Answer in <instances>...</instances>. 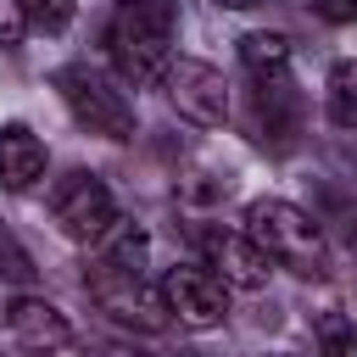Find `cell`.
Wrapping results in <instances>:
<instances>
[{
  "label": "cell",
  "mask_w": 357,
  "mask_h": 357,
  "mask_svg": "<svg viewBox=\"0 0 357 357\" xmlns=\"http://www.w3.org/2000/svg\"><path fill=\"white\" fill-rule=\"evenodd\" d=\"M324 22H357V0H307Z\"/></svg>",
  "instance_id": "ac0fdd59"
},
{
  "label": "cell",
  "mask_w": 357,
  "mask_h": 357,
  "mask_svg": "<svg viewBox=\"0 0 357 357\" xmlns=\"http://www.w3.org/2000/svg\"><path fill=\"white\" fill-rule=\"evenodd\" d=\"M251 134L268 151H290L301 134V95L290 84V73H268L251 89Z\"/></svg>",
  "instance_id": "ba28073f"
},
{
  "label": "cell",
  "mask_w": 357,
  "mask_h": 357,
  "mask_svg": "<svg viewBox=\"0 0 357 357\" xmlns=\"http://www.w3.org/2000/svg\"><path fill=\"white\" fill-rule=\"evenodd\" d=\"M84 357H145V351H134V346H84Z\"/></svg>",
  "instance_id": "d6986e66"
},
{
  "label": "cell",
  "mask_w": 357,
  "mask_h": 357,
  "mask_svg": "<svg viewBox=\"0 0 357 357\" xmlns=\"http://www.w3.org/2000/svg\"><path fill=\"white\" fill-rule=\"evenodd\" d=\"M6 329H11V340H17L22 351H33V357H50V351H61V346L73 340L67 312H61L56 301H45V296H17V301L6 307Z\"/></svg>",
  "instance_id": "30bf717a"
},
{
  "label": "cell",
  "mask_w": 357,
  "mask_h": 357,
  "mask_svg": "<svg viewBox=\"0 0 357 357\" xmlns=\"http://www.w3.org/2000/svg\"><path fill=\"white\" fill-rule=\"evenodd\" d=\"M240 61H245V73H251V78L290 73V39H284V33L257 28V33H245V39H240Z\"/></svg>",
  "instance_id": "7c38bea8"
},
{
  "label": "cell",
  "mask_w": 357,
  "mask_h": 357,
  "mask_svg": "<svg viewBox=\"0 0 357 357\" xmlns=\"http://www.w3.org/2000/svg\"><path fill=\"white\" fill-rule=\"evenodd\" d=\"M173 28L178 6L173 0H123L106 22V56L123 73V84H156L173 67Z\"/></svg>",
  "instance_id": "6da1fadb"
},
{
  "label": "cell",
  "mask_w": 357,
  "mask_h": 357,
  "mask_svg": "<svg viewBox=\"0 0 357 357\" xmlns=\"http://www.w3.org/2000/svg\"><path fill=\"white\" fill-rule=\"evenodd\" d=\"M84 290H89V301L100 307V312H112L117 324H134V329H167V301H162V290L139 273V268H117V262H89V273H84Z\"/></svg>",
  "instance_id": "3957f363"
},
{
  "label": "cell",
  "mask_w": 357,
  "mask_h": 357,
  "mask_svg": "<svg viewBox=\"0 0 357 357\" xmlns=\"http://www.w3.org/2000/svg\"><path fill=\"white\" fill-rule=\"evenodd\" d=\"M312 335H318V351L324 357H357V324L346 312H324L312 324Z\"/></svg>",
  "instance_id": "5bb4252c"
},
{
  "label": "cell",
  "mask_w": 357,
  "mask_h": 357,
  "mask_svg": "<svg viewBox=\"0 0 357 357\" xmlns=\"http://www.w3.org/2000/svg\"><path fill=\"white\" fill-rule=\"evenodd\" d=\"M329 117L340 128H357V56L329 67Z\"/></svg>",
  "instance_id": "4fadbf2b"
},
{
  "label": "cell",
  "mask_w": 357,
  "mask_h": 357,
  "mask_svg": "<svg viewBox=\"0 0 357 357\" xmlns=\"http://www.w3.org/2000/svg\"><path fill=\"white\" fill-rule=\"evenodd\" d=\"M201 257L234 290H262L268 284V257L251 245V234H234V229H218L212 223V229H201Z\"/></svg>",
  "instance_id": "9c48e42d"
},
{
  "label": "cell",
  "mask_w": 357,
  "mask_h": 357,
  "mask_svg": "<svg viewBox=\"0 0 357 357\" xmlns=\"http://www.w3.org/2000/svg\"><path fill=\"white\" fill-rule=\"evenodd\" d=\"M167 100L195 128H218L229 117V84H223V73L212 61H195V56H178L167 67Z\"/></svg>",
  "instance_id": "8992f818"
},
{
  "label": "cell",
  "mask_w": 357,
  "mask_h": 357,
  "mask_svg": "<svg viewBox=\"0 0 357 357\" xmlns=\"http://www.w3.org/2000/svg\"><path fill=\"white\" fill-rule=\"evenodd\" d=\"M56 89H61L67 112H73L89 134H106V139H128V134H134V106H128V95L112 89L95 67H84V61L61 67V73H56Z\"/></svg>",
  "instance_id": "277c9868"
},
{
  "label": "cell",
  "mask_w": 357,
  "mask_h": 357,
  "mask_svg": "<svg viewBox=\"0 0 357 357\" xmlns=\"http://www.w3.org/2000/svg\"><path fill=\"white\" fill-rule=\"evenodd\" d=\"M22 6V17L33 22V28H45V33H61L67 22H73V0H17Z\"/></svg>",
  "instance_id": "9a60e30c"
},
{
  "label": "cell",
  "mask_w": 357,
  "mask_h": 357,
  "mask_svg": "<svg viewBox=\"0 0 357 357\" xmlns=\"http://www.w3.org/2000/svg\"><path fill=\"white\" fill-rule=\"evenodd\" d=\"M218 6H229V11H245V6H257V0H218Z\"/></svg>",
  "instance_id": "ffe728a7"
},
{
  "label": "cell",
  "mask_w": 357,
  "mask_h": 357,
  "mask_svg": "<svg viewBox=\"0 0 357 357\" xmlns=\"http://www.w3.org/2000/svg\"><path fill=\"white\" fill-rule=\"evenodd\" d=\"M0 279L6 284H28L33 279V262H28V251L17 245V234L0 223Z\"/></svg>",
  "instance_id": "2e32d148"
},
{
  "label": "cell",
  "mask_w": 357,
  "mask_h": 357,
  "mask_svg": "<svg viewBox=\"0 0 357 357\" xmlns=\"http://www.w3.org/2000/svg\"><path fill=\"white\" fill-rule=\"evenodd\" d=\"M50 218L67 240H106L117 229V201L112 190L95 178V173H67L56 190H50Z\"/></svg>",
  "instance_id": "5b68a950"
},
{
  "label": "cell",
  "mask_w": 357,
  "mask_h": 357,
  "mask_svg": "<svg viewBox=\"0 0 357 357\" xmlns=\"http://www.w3.org/2000/svg\"><path fill=\"white\" fill-rule=\"evenodd\" d=\"M45 173V139L28 123H6L0 128V184L6 190H28Z\"/></svg>",
  "instance_id": "8fae6325"
},
{
  "label": "cell",
  "mask_w": 357,
  "mask_h": 357,
  "mask_svg": "<svg viewBox=\"0 0 357 357\" xmlns=\"http://www.w3.org/2000/svg\"><path fill=\"white\" fill-rule=\"evenodd\" d=\"M162 301L178 324L190 329H218L229 318V284L212 273V268H173L162 279Z\"/></svg>",
  "instance_id": "52a82bcc"
},
{
  "label": "cell",
  "mask_w": 357,
  "mask_h": 357,
  "mask_svg": "<svg viewBox=\"0 0 357 357\" xmlns=\"http://www.w3.org/2000/svg\"><path fill=\"white\" fill-rule=\"evenodd\" d=\"M245 234L268 262H279V268H290L301 279H324L329 273V245H324L318 218H307L290 201H273V195L251 201L245 206Z\"/></svg>",
  "instance_id": "7a4b0ae2"
},
{
  "label": "cell",
  "mask_w": 357,
  "mask_h": 357,
  "mask_svg": "<svg viewBox=\"0 0 357 357\" xmlns=\"http://www.w3.org/2000/svg\"><path fill=\"white\" fill-rule=\"evenodd\" d=\"M22 33H28L22 6H17V0H0V45H22Z\"/></svg>",
  "instance_id": "e0dca14e"
}]
</instances>
